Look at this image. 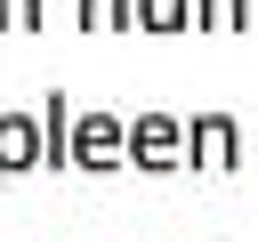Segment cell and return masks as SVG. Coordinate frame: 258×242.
<instances>
[{"label":"cell","instance_id":"1","mask_svg":"<svg viewBox=\"0 0 258 242\" xmlns=\"http://www.w3.org/2000/svg\"><path fill=\"white\" fill-rule=\"evenodd\" d=\"M129 161L153 169V177H161V169H185V161H194L185 121H177V113H137V121H129Z\"/></svg>","mask_w":258,"mask_h":242},{"label":"cell","instance_id":"2","mask_svg":"<svg viewBox=\"0 0 258 242\" xmlns=\"http://www.w3.org/2000/svg\"><path fill=\"white\" fill-rule=\"evenodd\" d=\"M73 169H129V121L121 113H81L73 121Z\"/></svg>","mask_w":258,"mask_h":242},{"label":"cell","instance_id":"3","mask_svg":"<svg viewBox=\"0 0 258 242\" xmlns=\"http://www.w3.org/2000/svg\"><path fill=\"white\" fill-rule=\"evenodd\" d=\"M24 169H48V153H40V113H0V186L24 177Z\"/></svg>","mask_w":258,"mask_h":242},{"label":"cell","instance_id":"4","mask_svg":"<svg viewBox=\"0 0 258 242\" xmlns=\"http://www.w3.org/2000/svg\"><path fill=\"white\" fill-rule=\"evenodd\" d=\"M185 145H194V161H202V169H234L242 129H234L226 113H194V121H185Z\"/></svg>","mask_w":258,"mask_h":242},{"label":"cell","instance_id":"5","mask_svg":"<svg viewBox=\"0 0 258 242\" xmlns=\"http://www.w3.org/2000/svg\"><path fill=\"white\" fill-rule=\"evenodd\" d=\"M73 121H81V113H64V89H48V97H40V153H48V169L73 161Z\"/></svg>","mask_w":258,"mask_h":242},{"label":"cell","instance_id":"6","mask_svg":"<svg viewBox=\"0 0 258 242\" xmlns=\"http://www.w3.org/2000/svg\"><path fill=\"white\" fill-rule=\"evenodd\" d=\"M137 24L145 32H185L194 24V0H137Z\"/></svg>","mask_w":258,"mask_h":242},{"label":"cell","instance_id":"7","mask_svg":"<svg viewBox=\"0 0 258 242\" xmlns=\"http://www.w3.org/2000/svg\"><path fill=\"white\" fill-rule=\"evenodd\" d=\"M129 16H137V0H81L89 32H129Z\"/></svg>","mask_w":258,"mask_h":242},{"label":"cell","instance_id":"8","mask_svg":"<svg viewBox=\"0 0 258 242\" xmlns=\"http://www.w3.org/2000/svg\"><path fill=\"white\" fill-rule=\"evenodd\" d=\"M202 32H242V0H194Z\"/></svg>","mask_w":258,"mask_h":242},{"label":"cell","instance_id":"9","mask_svg":"<svg viewBox=\"0 0 258 242\" xmlns=\"http://www.w3.org/2000/svg\"><path fill=\"white\" fill-rule=\"evenodd\" d=\"M0 32H40V0H0Z\"/></svg>","mask_w":258,"mask_h":242},{"label":"cell","instance_id":"10","mask_svg":"<svg viewBox=\"0 0 258 242\" xmlns=\"http://www.w3.org/2000/svg\"><path fill=\"white\" fill-rule=\"evenodd\" d=\"M242 32H258V0H242Z\"/></svg>","mask_w":258,"mask_h":242}]
</instances>
